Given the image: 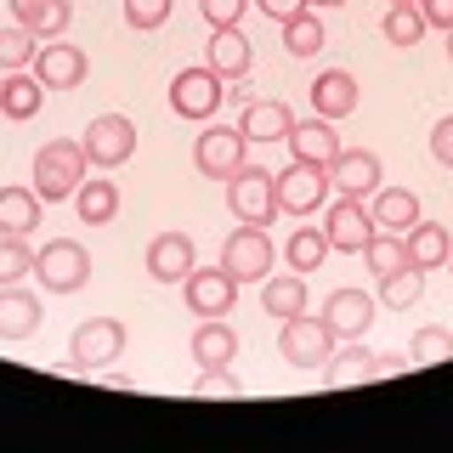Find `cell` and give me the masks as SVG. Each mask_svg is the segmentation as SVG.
Instances as JSON below:
<instances>
[{"mask_svg": "<svg viewBox=\"0 0 453 453\" xmlns=\"http://www.w3.org/2000/svg\"><path fill=\"white\" fill-rule=\"evenodd\" d=\"M85 142H46V148L35 153V193L46 198V204H63V198L80 193L85 181Z\"/></svg>", "mask_w": 453, "mask_h": 453, "instance_id": "obj_1", "label": "cell"}, {"mask_svg": "<svg viewBox=\"0 0 453 453\" xmlns=\"http://www.w3.org/2000/svg\"><path fill=\"white\" fill-rule=\"evenodd\" d=\"M278 351H283L289 368H323L334 357V329L323 318L295 311V318H283V329H278Z\"/></svg>", "mask_w": 453, "mask_h": 453, "instance_id": "obj_2", "label": "cell"}, {"mask_svg": "<svg viewBox=\"0 0 453 453\" xmlns=\"http://www.w3.org/2000/svg\"><path fill=\"white\" fill-rule=\"evenodd\" d=\"M35 278L46 283L51 295H74V289H85V278H91V255H85L80 238H51V244L35 255Z\"/></svg>", "mask_w": 453, "mask_h": 453, "instance_id": "obj_3", "label": "cell"}, {"mask_svg": "<svg viewBox=\"0 0 453 453\" xmlns=\"http://www.w3.org/2000/svg\"><path fill=\"white\" fill-rule=\"evenodd\" d=\"M273 188H278V216H311V210H323L329 193H334L329 170H323V165H301V159H295L289 170H278Z\"/></svg>", "mask_w": 453, "mask_h": 453, "instance_id": "obj_4", "label": "cell"}, {"mask_svg": "<svg viewBox=\"0 0 453 453\" xmlns=\"http://www.w3.org/2000/svg\"><path fill=\"white\" fill-rule=\"evenodd\" d=\"M244 153H250V136L238 131V125H204L198 142H193V165L204 170L210 181H226L233 170H244L250 165Z\"/></svg>", "mask_w": 453, "mask_h": 453, "instance_id": "obj_5", "label": "cell"}, {"mask_svg": "<svg viewBox=\"0 0 453 453\" xmlns=\"http://www.w3.org/2000/svg\"><path fill=\"white\" fill-rule=\"evenodd\" d=\"M119 351H125V323L119 318H85L74 329V340H68V363L85 368V374L119 363Z\"/></svg>", "mask_w": 453, "mask_h": 453, "instance_id": "obj_6", "label": "cell"}, {"mask_svg": "<svg viewBox=\"0 0 453 453\" xmlns=\"http://www.w3.org/2000/svg\"><path fill=\"white\" fill-rule=\"evenodd\" d=\"M226 204H233V216L238 221H250V226H266L278 216V188H273V170H233L226 176Z\"/></svg>", "mask_w": 453, "mask_h": 453, "instance_id": "obj_7", "label": "cell"}, {"mask_svg": "<svg viewBox=\"0 0 453 453\" xmlns=\"http://www.w3.org/2000/svg\"><path fill=\"white\" fill-rule=\"evenodd\" d=\"M80 142H85V159H91L96 170H119L136 153V125L125 119V113H96Z\"/></svg>", "mask_w": 453, "mask_h": 453, "instance_id": "obj_8", "label": "cell"}, {"mask_svg": "<svg viewBox=\"0 0 453 453\" xmlns=\"http://www.w3.org/2000/svg\"><path fill=\"white\" fill-rule=\"evenodd\" d=\"M221 266L233 273L238 283H261L273 278V238H266V226H238V233H226L221 244Z\"/></svg>", "mask_w": 453, "mask_h": 453, "instance_id": "obj_9", "label": "cell"}, {"mask_svg": "<svg viewBox=\"0 0 453 453\" xmlns=\"http://www.w3.org/2000/svg\"><path fill=\"white\" fill-rule=\"evenodd\" d=\"M181 289H188L193 318H233V306H238V278L226 266H193L181 278Z\"/></svg>", "mask_w": 453, "mask_h": 453, "instance_id": "obj_10", "label": "cell"}, {"mask_svg": "<svg viewBox=\"0 0 453 453\" xmlns=\"http://www.w3.org/2000/svg\"><path fill=\"white\" fill-rule=\"evenodd\" d=\"M226 96V80L216 68H181L176 80H170V108L181 113V119H210V113L221 108Z\"/></svg>", "mask_w": 453, "mask_h": 453, "instance_id": "obj_11", "label": "cell"}, {"mask_svg": "<svg viewBox=\"0 0 453 453\" xmlns=\"http://www.w3.org/2000/svg\"><path fill=\"white\" fill-rule=\"evenodd\" d=\"M323 233H329V250L363 255V250H368V238H374L380 226H374V216L363 210V198H346V193H340L334 204H329V221H323Z\"/></svg>", "mask_w": 453, "mask_h": 453, "instance_id": "obj_12", "label": "cell"}, {"mask_svg": "<svg viewBox=\"0 0 453 453\" xmlns=\"http://www.w3.org/2000/svg\"><path fill=\"white\" fill-rule=\"evenodd\" d=\"M374 311H380L374 295H363V289H334L329 301H323L318 318L334 329V340H363L368 323H374Z\"/></svg>", "mask_w": 453, "mask_h": 453, "instance_id": "obj_13", "label": "cell"}, {"mask_svg": "<svg viewBox=\"0 0 453 453\" xmlns=\"http://www.w3.org/2000/svg\"><path fill=\"white\" fill-rule=\"evenodd\" d=\"M28 74L46 85V91H68V85L85 80V51L63 46V40H46V46L35 51V63H28Z\"/></svg>", "mask_w": 453, "mask_h": 453, "instance_id": "obj_14", "label": "cell"}, {"mask_svg": "<svg viewBox=\"0 0 453 453\" xmlns=\"http://www.w3.org/2000/svg\"><path fill=\"white\" fill-rule=\"evenodd\" d=\"M329 188L346 193V198L380 193V153H368V148H340L334 165H329Z\"/></svg>", "mask_w": 453, "mask_h": 453, "instance_id": "obj_15", "label": "cell"}, {"mask_svg": "<svg viewBox=\"0 0 453 453\" xmlns=\"http://www.w3.org/2000/svg\"><path fill=\"white\" fill-rule=\"evenodd\" d=\"M311 113H318V119H346V113H357V80H351L346 68H323V74L311 80Z\"/></svg>", "mask_w": 453, "mask_h": 453, "instance_id": "obj_16", "label": "cell"}, {"mask_svg": "<svg viewBox=\"0 0 453 453\" xmlns=\"http://www.w3.org/2000/svg\"><path fill=\"white\" fill-rule=\"evenodd\" d=\"M289 153L301 165H323L329 170L334 165V153H340V136H334V119H295V131H289Z\"/></svg>", "mask_w": 453, "mask_h": 453, "instance_id": "obj_17", "label": "cell"}, {"mask_svg": "<svg viewBox=\"0 0 453 453\" xmlns=\"http://www.w3.org/2000/svg\"><path fill=\"white\" fill-rule=\"evenodd\" d=\"M198 266V255H193V238L188 233H159L148 244V273L159 278V283H181Z\"/></svg>", "mask_w": 453, "mask_h": 453, "instance_id": "obj_18", "label": "cell"}, {"mask_svg": "<svg viewBox=\"0 0 453 453\" xmlns=\"http://www.w3.org/2000/svg\"><path fill=\"white\" fill-rule=\"evenodd\" d=\"M238 131H244L250 142H289L295 113H289V103H278V96H261V103H250V108H244Z\"/></svg>", "mask_w": 453, "mask_h": 453, "instance_id": "obj_19", "label": "cell"}, {"mask_svg": "<svg viewBox=\"0 0 453 453\" xmlns=\"http://www.w3.org/2000/svg\"><path fill=\"white\" fill-rule=\"evenodd\" d=\"M35 329H40V301H35V289L0 283V340H28Z\"/></svg>", "mask_w": 453, "mask_h": 453, "instance_id": "obj_20", "label": "cell"}, {"mask_svg": "<svg viewBox=\"0 0 453 453\" xmlns=\"http://www.w3.org/2000/svg\"><path fill=\"white\" fill-rule=\"evenodd\" d=\"M238 357V334H233V323L226 318H204L193 329V363L198 368H226Z\"/></svg>", "mask_w": 453, "mask_h": 453, "instance_id": "obj_21", "label": "cell"}, {"mask_svg": "<svg viewBox=\"0 0 453 453\" xmlns=\"http://www.w3.org/2000/svg\"><path fill=\"white\" fill-rule=\"evenodd\" d=\"M12 18H18L35 40H57L74 18V6L68 0H12Z\"/></svg>", "mask_w": 453, "mask_h": 453, "instance_id": "obj_22", "label": "cell"}, {"mask_svg": "<svg viewBox=\"0 0 453 453\" xmlns=\"http://www.w3.org/2000/svg\"><path fill=\"white\" fill-rule=\"evenodd\" d=\"M363 380H374V351H368L363 340H351V346H340L334 357L323 363V386H329V391L363 386Z\"/></svg>", "mask_w": 453, "mask_h": 453, "instance_id": "obj_23", "label": "cell"}, {"mask_svg": "<svg viewBox=\"0 0 453 453\" xmlns=\"http://www.w3.org/2000/svg\"><path fill=\"white\" fill-rule=\"evenodd\" d=\"M368 216H374L380 233H408V226L419 221V193L414 188H380Z\"/></svg>", "mask_w": 453, "mask_h": 453, "instance_id": "obj_24", "label": "cell"}, {"mask_svg": "<svg viewBox=\"0 0 453 453\" xmlns=\"http://www.w3.org/2000/svg\"><path fill=\"white\" fill-rule=\"evenodd\" d=\"M403 238H408V261H414L419 273H431V266H448L453 238H448V226H442V221H414Z\"/></svg>", "mask_w": 453, "mask_h": 453, "instance_id": "obj_25", "label": "cell"}, {"mask_svg": "<svg viewBox=\"0 0 453 453\" xmlns=\"http://www.w3.org/2000/svg\"><path fill=\"white\" fill-rule=\"evenodd\" d=\"M204 68H216L221 80H244V74H250V40L238 35V23L210 35V63H204Z\"/></svg>", "mask_w": 453, "mask_h": 453, "instance_id": "obj_26", "label": "cell"}, {"mask_svg": "<svg viewBox=\"0 0 453 453\" xmlns=\"http://www.w3.org/2000/svg\"><path fill=\"white\" fill-rule=\"evenodd\" d=\"M40 103H46V85H40L35 74L18 68V74L0 80V113H6V119H35Z\"/></svg>", "mask_w": 453, "mask_h": 453, "instance_id": "obj_27", "label": "cell"}, {"mask_svg": "<svg viewBox=\"0 0 453 453\" xmlns=\"http://www.w3.org/2000/svg\"><path fill=\"white\" fill-rule=\"evenodd\" d=\"M40 226V193L35 188H0V233L28 238Z\"/></svg>", "mask_w": 453, "mask_h": 453, "instance_id": "obj_28", "label": "cell"}, {"mask_svg": "<svg viewBox=\"0 0 453 453\" xmlns=\"http://www.w3.org/2000/svg\"><path fill=\"white\" fill-rule=\"evenodd\" d=\"M261 311L266 318H295V311H306V278L301 273L261 278Z\"/></svg>", "mask_w": 453, "mask_h": 453, "instance_id": "obj_29", "label": "cell"}, {"mask_svg": "<svg viewBox=\"0 0 453 453\" xmlns=\"http://www.w3.org/2000/svg\"><path fill=\"white\" fill-rule=\"evenodd\" d=\"M283 261H289L295 273H318V266L329 261V233H323V226H295L289 244H283Z\"/></svg>", "mask_w": 453, "mask_h": 453, "instance_id": "obj_30", "label": "cell"}, {"mask_svg": "<svg viewBox=\"0 0 453 453\" xmlns=\"http://www.w3.org/2000/svg\"><path fill=\"white\" fill-rule=\"evenodd\" d=\"M74 210H80L85 226H103V221L119 216V188H113V181H80Z\"/></svg>", "mask_w": 453, "mask_h": 453, "instance_id": "obj_31", "label": "cell"}, {"mask_svg": "<svg viewBox=\"0 0 453 453\" xmlns=\"http://www.w3.org/2000/svg\"><path fill=\"white\" fill-rule=\"evenodd\" d=\"M363 261H368V273H374V278L414 266V261H408V238L403 233H374V238H368V250H363Z\"/></svg>", "mask_w": 453, "mask_h": 453, "instance_id": "obj_32", "label": "cell"}, {"mask_svg": "<svg viewBox=\"0 0 453 453\" xmlns=\"http://www.w3.org/2000/svg\"><path fill=\"white\" fill-rule=\"evenodd\" d=\"M283 51L289 57H318L323 51V23H318V12H295L289 23H283Z\"/></svg>", "mask_w": 453, "mask_h": 453, "instance_id": "obj_33", "label": "cell"}, {"mask_svg": "<svg viewBox=\"0 0 453 453\" xmlns=\"http://www.w3.org/2000/svg\"><path fill=\"white\" fill-rule=\"evenodd\" d=\"M419 295H425V273H419V266H403V273L380 278V306H391V311H408Z\"/></svg>", "mask_w": 453, "mask_h": 453, "instance_id": "obj_34", "label": "cell"}, {"mask_svg": "<svg viewBox=\"0 0 453 453\" xmlns=\"http://www.w3.org/2000/svg\"><path fill=\"white\" fill-rule=\"evenodd\" d=\"M408 357H414V368L453 363V329H442V323H425V329L414 334V346H408Z\"/></svg>", "mask_w": 453, "mask_h": 453, "instance_id": "obj_35", "label": "cell"}, {"mask_svg": "<svg viewBox=\"0 0 453 453\" xmlns=\"http://www.w3.org/2000/svg\"><path fill=\"white\" fill-rule=\"evenodd\" d=\"M35 51H40V40L28 35L23 23L0 28V74H18V68H28V63H35Z\"/></svg>", "mask_w": 453, "mask_h": 453, "instance_id": "obj_36", "label": "cell"}, {"mask_svg": "<svg viewBox=\"0 0 453 453\" xmlns=\"http://www.w3.org/2000/svg\"><path fill=\"white\" fill-rule=\"evenodd\" d=\"M28 273H35V250L18 233H0V283H23Z\"/></svg>", "mask_w": 453, "mask_h": 453, "instance_id": "obj_37", "label": "cell"}, {"mask_svg": "<svg viewBox=\"0 0 453 453\" xmlns=\"http://www.w3.org/2000/svg\"><path fill=\"white\" fill-rule=\"evenodd\" d=\"M380 28H386V40H391V46H419L425 18H419V6H414V0H408V6H391Z\"/></svg>", "mask_w": 453, "mask_h": 453, "instance_id": "obj_38", "label": "cell"}, {"mask_svg": "<svg viewBox=\"0 0 453 453\" xmlns=\"http://www.w3.org/2000/svg\"><path fill=\"white\" fill-rule=\"evenodd\" d=\"M165 18H170V0H125V23H131L136 35L165 28Z\"/></svg>", "mask_w": 453, "mask_h": 453, "instance_id": "obj_39", "label": "cell"}, {"mask_svg": "<svg viewBox=\"0 0 453 453\" xmlns=\"http://www.w3.org/2000/svg\"><path fill=\"white\" fill-rule=\"evenodd\" d=\"M193 396H244V386H238L233 368H204V380L193 386Z\"/></svg>", "mask_w": 453, "mask_h": 453, "instance_id": "obj_40", "label": "cell"}, {"mask_svg": "<svg viewBox=\"0 0 453 453\" xmlns=\"http://www.w3.org/2000/svg\"><path fill=\"white\" fill-rule=\"evenodd\" d=\"M198 6H204L210 28H233L238 18H244V6H250V0H198Z\"/></svg>", "mask_w": 453, "mask_h": 453, "instance_id": "obj_41", "label": "cell"}, {"mask_svg": "<svg viewBox=\"0 0 453 453\" xmlns=\"http://www.w3.org/2000/svg\"><path fill=\"white\" fill-rule=\"evenodd\" d=\"M414 6H419L425 28H442V35L453 28V0H414Z\"/></svg>", "mask_w": 453, "mask_h": 453, "instance_id": "obj_42", "label": "cell"}, {"mask_svg": "<svg viewBox=\"0 0 453 453\" xmlns=\"http://www.w3.org/2000/svg\"><path fill=\"white\" fill-rule=\"evenodd\" d=\"M431 153H436V165H448V170H453V113H448V119H436V131H431Z\"/></svg>", "mask_w": 453, "mask_h": 453, "instance_id": "obj_43", "label": "cell"}, {"mask_svg": "<svg viewBox=\"0 0 453 453\" xmlns=\"http://www.w3.org/2000/svg\"><path fill=\"white\" fill-rule=\"evenodd\" d=\"M255 6H261V12H266L273 23H289L295 12H306V0H255Z\"/></svg>", "mask_w": 453, "mask_h": 453, "instance_id": "obj_44", "label": "cell"}, {"mask_svg": "<svg viewBox=\"0 0 453 453\" xmlns=\"http://www.w3.org/2000/svg\"><path fill=\"white\" fill-rule=\"evenodd\" d=\"M403 368H414V357H396V351L391 357H374V380L380 374H403Z\"/></svg>", "mask_w": 453, "mask_h": 453, "instance_id": "obj_45", "label": "cell"}, {"mask_svg": "<svg viewBox=\"0 0 453 453\" xmlns=\"http://www.w3.org/2000/svg\"><path fill=\"white\" fill-rule=\"evenodd\" d=\"M306 6H346V0H306Z\"/></svg>", "mask_w": 453, "mask_h": 453, "instance_id": "obj_46", "label": "cell"}, {"mask_svg": "<svg viewBox=\"0 0 453 453\" xmlns=\"http://www.w3.org/2000/svg\"><path fill=\"white\" fill-rule=\"evenodd\" d=\"M448 63H453V28H448Z\"/></svg>", "mask_w": 453, "mask_h": 453, "instance_id": "obj_47", "label": "cell"}, {"mask_svg": "<svg viewBox=\"0 0 453 453\" xmlns=\"http://www.w3.org/2000/svg\"><path fill=\"white\" fill-rule=\"evenodd\" d=\"M391 6H408V0H391Z\"/></svg>", "mask_w": 453, "mask_h": 453, "instance_id": "obj_48", "label": "cell"}, {"mask_svg": "<svg viewBox=\"0 0 453 453\" xmlns=\"http://www.w3.org/2000/svg\"><path fill=\"white\" fill-rule=\"evenodd\" d=\"M448 266H453V250H448Z\"/></svg>", "mask_w": 453, "mask_h": 453, "instance_id": "obj_49", "label": "cell"}]
</instances>
